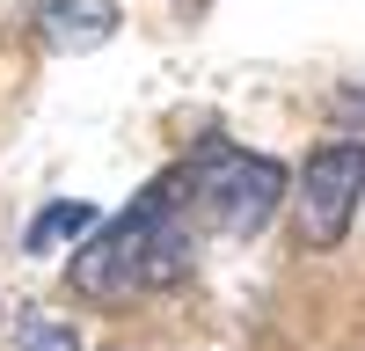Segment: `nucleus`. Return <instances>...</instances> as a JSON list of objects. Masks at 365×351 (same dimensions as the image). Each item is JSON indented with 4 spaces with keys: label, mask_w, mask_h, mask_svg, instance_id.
Segmentation results:
<instances>
[{
    "label": "nucleus",
    "mask_w": 365,
    "mask_h": 351,
    "mask_svg": "<svg viewBox=\"0 0 365 351\" xmlns=\"http://www.w3.org/2000/svg\"><path fill=\"white\" fill-rule=\"evenodd\" d=\"M15 351H88V344H81V330L66 315H29L15 330Z\"/></svg>",
    "instance_id": "nucleus-6"
},
{
    "label": "nucleus",
    "mask_w": 365,
    "mask_h": 351,
    "mask_svg": "<svg viewBox=\"0 0 365 351\" xmlns=\"http://www.w3.org/2000/svg\"><path fill=\"white\" fill-rule=\"evenodd\" d=\"M88 227H103V220H96V205H88V198H58V205H44V213L29 220L22 249H29V256H44V249L73 242V234H88Z\"/></svg>",
    "instance_id": "nucleus-5"
},
{
    "label": "nucleus",
    "mask_w": 365,
    "mask_h": 351,
    "mask_svg": "<svg viewBox=\"0 0 365 351\" xmlns=\"http://www.w3.org/2000/svg\"><path fill=\"white\" fill-rule=\"evenodd\" d=\"M161 198H168V176H161V183H146V190L125 205V213H117V220L96 234V242L73 256V285H81V292H96V300L146 292V227H154Z\"/></svg>",
    "instance_id": "nucleus-3"
},
{
    "label": "nucleus",
    "mask_w": 365,
    "mask_h": 351,
    "mask_svg": "<svg viewBox=\"0 0 365 351\" xmlns=\"http://www.w3.org/2000/svg\"><path fill=\"white\" fill-rule=\"evenodd\" d=\"M182 183H190V205H197L212 227L263 234L270 213L285 205V161L249 154V146H205V154L182 168Z\"/></svg>",
    "instance_id": "nucleus-1"
},
{
    "label": "nucleus",
    "mask_w": 365,
    "mask_h": 351,
    "mask_svg": "<svg viewBox=\"0 0 365 351\" xmlns=\"http://www.w3.org/2000/svg\"><path fill=\"white\" fill-rule=\"evenodd\" d=\"M336 117H344V125H365V88H344V96H336Z\"/></svg>",
    "instance_id": "nucleus-7"
},
{
    "label": "nucleus",
    "mask_w": 365,
    "mask_h": 351,
    "mask_svg": "<svg viewBox=\"0 0 365 351\" xmlns=\"http://www.w3.org/2000/svg\"><path fill=\"white\" fill-rule=\"evenodd\" d=\"M365 205V139H329L299 161V183H292V220H299V242L307 249H336L351 220Z\"/></svg>",
    "instance_id": "nucleus-2"
},
{
    "label": "nucleus",
    "mask_w": 365,
    "mask_h": 351,
    "mask_svg": "<svg viewBox=\"0 0 365 351\" xmlns=\"http://www.w3.org/2000/svg\"><path fill=\"white\" fill-rule=\"evenodd\" d=\"M117 22H125L117 0H44V8H37V29L58 51H96V44L117 37Z\"/></svg>",
    "instance_id": "nucleus-4"
}]
</instances>
